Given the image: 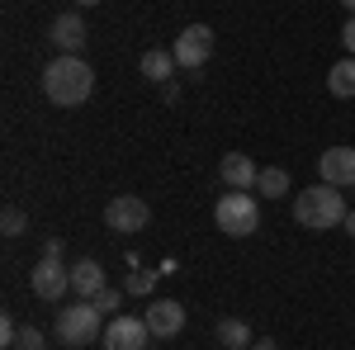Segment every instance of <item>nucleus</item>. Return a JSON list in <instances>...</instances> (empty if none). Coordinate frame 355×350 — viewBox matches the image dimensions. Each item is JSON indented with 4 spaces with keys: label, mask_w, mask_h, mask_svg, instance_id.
Returning a JSON list of instances; mask_svg holds the SVG:
<instances>
[{
    "label": "nucleus",
    "mask_w": 355,
    "mask_h": 350,
    "mask_svg": "<svg viewBox=\"0 0 355 350\" xmlns=\"http://www.w3.org/2000/svg\"><path fill=\"white\" fill-rule=\"evenodd\" d=\"M341 227H346V232H351V237H355V209H351V213H346V222H341Z\"/></svg>",
    "instance_id": "25"
},
{
    "label": "nucleus",
    "mask_w": 355,
    "mask_h": 350,
    "mask_svg": "<svg viewBox=\"0 0 355 350\" xmlns=\"http://www.w3.org/2000/svg\"><path fill=\"white\" fill-rule=\"evenodd\" d=\"M0 341H5V346H15V341H19V322H15L10 313L0 317Z\"/></svg>",
    "instance_id": "22"
},
{
    "label": "nucleus",
    "mask_w": 355,
    "mask_h": 350,
    "mask_svg": "<svg viewBox=\"0 0 355 350\" xmlns=\"http://www.w3.org/2000/svg\"><path fill=\"white\" fill-rule=\"evenodd\" d=\"M28 284H33V294H38V298L57 303V298L71 289V270L62 265V256H43V261L33 265V274H28Z\"/></svg>",
    "instance_id": "7"
},
{
    "label": "nucleus",
    "mask_w": 355,
    "mask_h": 350,
    "mask_svg": "<svg viewBox=\"0 0 355 350\" xmlns=\"http://www.w3.org/2000/svg\"><path fill=\"white\" fill-rule=\"evenodd\" d=\"M81 5H100V0H81Z\"/></svg>",
    "instance_id": "27"
},
{
    "label": "nucleus",
    "mask_w": 355,
    "mask_h": 350,
    "mask_svg": "<svg viewBox=\"0 0 355 350\" xmlns=\"http://www.w3.org/2000/svg\"><path fill=\"white\" fill-rule=\"evenodd\" d=\"M327 90L336 95V100H355V57H341V62H331Z\"/></svg>",
    "instance_id": "15"
},
{
    "label": "nucleus",
    "mask_w": 355,
    "mask_h": 350,
    "mask_svg": "<svg viewBox=\"0 0 355 350\" xmlns=\"http://www.w3.org/2000/svg\"><path fill=\"white\" fill-rule=\"evenodd\" d=\"M152 284H157V274H152V270H133V274H128V284H123V294H137V298H142Z\"/></svg>",
    "instance_id": "19"
},
{
    "label": "nucleus",
    "mask_w": 355,
    "mask_h": 350,
    "mask_svg": "<svg viewBox=\"0 0 355 350\" xmlns=\"http://www.w3.org/2000/svg\"><path fill=\"white\" fill-rule=\"evenodd\" d=\"M119 298H123V294H119V289H110V284H105V289H100V294L90 298V303H95V308H100V313H119Z\"/></svg>",
    "instance_id": "21"
},
{
    "label": "nucleus",
    "mask_w": 355,
    "mask_h": 350,
    "mask_svg": "<svg viewBox=\"0 0 355 350\" xmlns=\"http://www.w3.org/2000/svg\"><path fill=\"white\" fill-rule=\"evenodd\" d=\"M137 67H142V76H147V81L166 85L171 76H175V53H166V48H147Z\"/></svg>",
    "instance_id": "14"
},
{
    "label": "nucleus",
    "mask_w": 355,
    "mask_h": 350,
    "mask_svg": "<svg viewBox=\"0 0 355 350\" xmlns=\"http://www.w3.org/2000/svg\"><path fill=\"white\" fill-rule=\"evenodd\" d=\"M341 43H346V57H355V19L341 28Z\"/></svg>",
    "instance_id": "23"
},
{
    "label": "nucleus",
    "mask_w": 355,
    "mask_h": 350,
    "mask_svg": "<svg viewBox=\"0 0 355 350\" xmlns=\"http://www.w3.org/2000/svg\"><path fill=\"white\" fill-rule=\"evenodd\" d=\"M218 346L223 350H251L256 341H251V326L242 322V317H223L218 322Z\"/></svg>",
    "instance_id": "17"
},
{
    "label": "nucleus",
    "mask_w": 355,
    "mask_h": 350,
    "mask_svg": "<svg viewBox=\"0 0 355 350\" xmlns=\"http://www.w3.org/2000/svg\"><path fill=\"white\" fill-rule=\"evenodd\" d=\"M256 175H261V170H256V161H251V157H242V152H227V157L218 161V180L227 189H256Z\"/></svg>",
    "instance_id": "11"
},
{
    "label": "nucleus",
    "mask_w": 355,
    "mask_h": 350,
    "mask_svg": "<svg viewBox=\"0 0 355 350\" xmlns=\"http://www.w3.org/2000/svg\"><path fill=\"white\" fill-rule=\"evenodd\" d=\"M341 5H346V10H351V15H355V0H341Z\"/></svg>",
    "instance_id": "26"
},
{
    "label": "nucleus",
    "mask_w": 355,
    "mask_h": 350,
    "mask_svg": "<svg viewBox=\"0 0 355 350\" xmlns=\"http://www.w3.org/2000/svg\"><path fill=\"white\" fill-rule=\"evenodd\" d=\"M147 326H152V341H171L185 331V308L175 298H152L147 308Z\"/></svg>",
    "instance_id": "9"
},
{
    "label": "nucleus",
    "mask_w": 355,
    "mask_h": 350,
    "mask_svg": "<svg viewBox=\"0 0 355 350\" xmlns=\"http://www.w3.org/2000/svg\"><path fill=\"white\" fill-rule=\"evenodd\" d=\"M48 33H53L57 53H81V48H85V19H81V15H57Z\"/></svg>",
    "instance_id": "12"
},
{
    "label": "nucleus",
    "mask_w": 355,
    "mask_h": 350,
    "mask_svg": "<svg viewBox=\"0 0 355 350\" xmlns=\"http://www.w3.org/2000/svg\"><path fill=\"white\" fill-rule=\"evenodd\" d=\"M251 350H279V341H270V336H261V341H256Z\"/></svg>",
    "instance_id": "24"
},
{
    "label": "nucleus",
    "mask_w": 355,
    "mask_h": 350,
    "mask_svg": "<svg viewBox=\"0 0 355 350\" xmlns=\"http://www.w3.org/2000/svg\"><path fill=\"white\" fill-rule=\"evenodd\" d=\"M346 199H341V189L336 185H308L299 189V199H294V218H299L303 227H313V232H327V227H336V222H346Z\"/></svg>",
    "instance_id": "2"
},
{
    "label": "nucleus",
    "mask_w": 355,
    "mask_h": 350,
    "mask_svg": "<svg viewBox=\"0 0 355 350\" xmlns=\"http://www.w3.org/2000/svg\"><path fill=\"white\" fill-rule=\"evenodd\" d=\"M15 346H19V350H43V346H48V336H43L38 326H19V341H15Z\"/></svg>",
    "instance_id": "20"
},
{
    "label": "nucleus",
    "mask_w": 355,
    "mask_h": 350,
    "mask_svg": "<svg viewBox=\"0 0 355 350\" xmlns=\"http://www.w3.org/2000/svg\"><path fill=\"white\" fill-rule=\"evenodd\" d=\"M71 289H76L81 298L100 294V289H105V270H100V261H90V256L76 261V265H71Z\"/></svg>",
    "instance_id": "13"
},
{
    "label": "nucleus",
    "mask_w": 355,
    "mask_h": 350,
    "mask_svg": "<svg viewBox=\"0 0 355 350\" xmlns=\"http://www.w3.org/2000/svg\"><path fill=\"white\" fill-rule=\"evenodd\" d=\"M147 341H152L147 317H114L105 326V350H142Z\"/></svg>",
    "instance_id": "8"
},
{
    "label": "nucleus",
    "mask_w": 355,
    "mask_h": 350,
    "mask_svg": "<svg viewBox=\"0 0 355 350\" xmlns=\"http://www.w3.org/2000/svg\"><path fill=\"white\" fill-rule=\"evenodd\" d=\"M0 227H5V237H19V232H24V209L5 204V213H0Z\"/></svg>",
    "instance_id": "18"
},
{
    "label": "nucleus",
    "mask_w": 355,
    "mask_h": 350,
    "mask_svg": "<svg viewBox=\"0 0 355 350\" xmlns=\"http://www.w3.org/2000/svg\"><path fill=\"white\" fill-rule=\"evenodd\" d=\"M318 175H322V185H336V189L355 185V147H327L318 157Z\"/></svg>",
    "instance_id": "10"
},
{
    "label": "nucleus",
    "mask_w": 355,
    "mask_h": 350,
    "mask_svg": "<svg viewBox=\"0 0 355 350\" xmlns=\"http://www.w3.org/2000/svg\"><path fill=\"white\" fill-rule=\"evenodd\" d=\"M214 222H218V232H227V237H251V232L261 227V213H256L251 189H232V194H223L218 209H214Z\"/></svg>",
    "instance_id": "4"
},
{
    "label": "nucleus",
    "mask_w": 355,
    "mask_h": 350,
    "mask_svg": "<svg viewBox=\"0 0 355 350\" xmlns=\"http://www.w3.org/2000/svg\"><path fill=\"white\" fill-rule=\"evenodd\" d=\"M256 194H261V199H284V194H289V170H284V166H261Z\"/></svg>",
    "instance_id": "16"
},
{
    "label": "nucleus",
    "mask_w": 355,
    "mask_h": 350,
    "mask_svg": "<svg viewBox=\"0 0 355 350\" xmlns=\"http://www.w3.org/2000/svg\"><path fill=\"white\" fill-rule=\"evenodd\" d=\"M43 95L62 109H76L95 95V71L90 62H81V53H57V62L43 67Z\"/></svg>",
    "instance_id": "1"
},
{
    "label": "nucleus",
    "mask_w": 355,
    "mask_h": 350,
    "mask_svg": "<svg viewBox=\"0 0 355 350\" xmlns=\"http://www.w3.org/2000/svg\"><path fill=\"white\" fill-rule=\"evenodd\" d=\"M147 222H152V209L137 194H119L105 204V227H114V232H142Z\"/></svg>",
    "instance_id": "6"
},
{
    "label": "nucleus",
    "mask_w": 355,
    "mask_h": 350,
    "mask_svg": "<svg viewBox=\"0 0 355 350\" xmlns=\"http://www.w3.org/2000/svg\"><path fill=\"white\" fill-rule=\"evenodd\" d=\"M57 341L62 346H90L100 331H105V313L90 303V298H81V303H67L62 313H57Z\"/></svg>",
    "instance_id": "3"
},
{
    "label": "nucleus",
    "mask_w": 355,
    "mask_h": 350,
    "mask_svg": "<svg viewBox=\"0 0 355 350\" xmlns=\"http://www.w3.org/2000/svg\"><path fill=\"white\" fill-rule=\"evenodd\" d=\"M214 43H218V38H214V28L209 24H190V28H180V38H175V48H171V53H175V67H204V62H209V57H214Z\"/></svg>",
    "instance_id": "5"
}]
</instances>
